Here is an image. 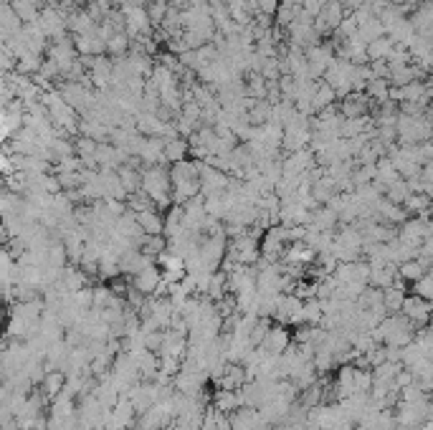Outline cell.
<instances>
[{
	"instance_id": "cell-17",
	"label": "cell",
	"mask_w": 433,
	"mask_h": 430,
	"mask_svg": "<svg viewBox=\"0 0 433 430\" xmlns=\"http://www.w3.org/2000/svg\"><path fill=\"white\" fill-rule=\"evenodd\" d=\"M428 208H431V197L423 195V193H410L403 200V211L408 215H428Z\"/></svg>"
},
{
	"instance_id": "cell-20",
	"label": "cell",
	"mask_w": 433,
	"mask_h": 430,
	"mask_svg": "<svg viewBox=\"0 0 433 430\" xmlns=\"http://www.w3.org/2000/svg\"><path fill=\"white\" fill-rule=\"evenodd\" d=\"M423 274H428L423 268V264L418 261V258H410V261H403V264H398V276H401L405 283H413L418 281Z\"/></svg>"
},
{
	"instance_id": "cell-1",
	"label": "cell",
	"mask_w": 433,
	"mask_h": 430,
	"mask_svg": "<svg viewBox=\"0 0 433 430\" xmlns=\"http://www.w3.org/2000/svg\"><path fill=\"white\" fill-rule=\"evenodd\" d=\"M140 190L145 195L150 197L155 211H167L173 205V197H170V175H167V164H152V167H145L142 170V182Z\"/></svg>"
},
{
	"instance_id": "cell-19",
	"label": "cell",
	"mask_w": 433,
	"mask_h": 430,
	"mask_svg": "<svg viewBox=\"0 0 433 430\" xmlns=\"http://www.w3.org/2000/svg\"><path fill=\"white\" fill-rule=\"evenodd\" d=\"M104 54H109V58H122V56L129 54V36L125 31L122 33H112L109 39H107V51Z\"/></svg>"
},
{
	"instance_id": "cell-30",
	"label": "cell",
	"mask_w": 433,
	"mask_h": 430,
	"mask_svg": "<svg viewBox=\"0 0 433 430\" xmlns=\"http://www.w3.org/2000/svg\"><path fill=\"white\" fill-rule=\"evenodd\" d=\"M0 385H3V383H0Z\"/></svg>"
},
{
	"instance_id": "cell-11",
	"label": "cell",
	"mask_w": 433,
	"mask_h": 430,
	"mask_svg": "<svg viewBox=\"0 0 433 430\" xmlns=\"http://www.w3.org/2000/svg\"><path fill=\"white\" fill-rule=\"evenodd\" d=\"M299 3L297 0H279V6H276V13H274V25L276 28H284L286 31V25L292 23L294 18L299 16Z\"/></svg>"
},
{
	"instance_id": "cell-5",
	"label": "cell",
	"mask_w": 433,
	"mask_h": 430,
	"mask_svg": "<svg viewBox=\"0 0 433 430\" xmlns=\"http://www.w3.org/2000/svg\"><path fill=\"white\" fill-rule=\"evenodd\" d=\"M337 111L345 119L365 117V114H370V111H372V102L363 94V92H350L347 96H342V99H339Z\"/></svg>"
},
{
	"instance_id": "cell-24",
	"label": "cell",
	"mask_w": 433,
	"mask_h": 430,
	"mask_svg": "<svg viewBox=\"0 0 433 430\" xmlns=\"http://www.w3.org/2000/svg\"><path fill=\"white\" fill-rule=\"evenodd\" d=\"M253 3H256V10H259L261 16H271V18L276 13V6H279V0H253Z\"/></svg>"
},
{
	"instance_id": "cell-18",
	"label": "cell",
	"mask_w": 433,
	"mask_h": 430,
	"mask_svg": "<svg viewBox=\"0 0 433 430\" xmlns=\"http://www.w3.org/2000/svg\"><path fill=\"white\" fill-rule=\"evenodd\" d=\"M335 92H332L330 86L324 84V81H317V89H315V96H312V111H322L327 109V107H332L335 104Z\"/></svg>"
},
{
	"instance_id": "cell-8",
	"label": "cell",
	"mask_w": 433,
	"mask_h": 430,
	"mask_svg": "<svg viewBox=\"0 0 433 430\" xmlns=\"http://www.w3.org/2000/svg\"><path fill=\"white\" fill-rule=\"evenodd\" d=\"M63 385H66V372H63V369H51V372H46L43 380H41V395L51 402L56 395L63 392Z\"/></svg>"
},
{
	"instance_id": "cell-7",
	"label": "cell",
	"mask_w": 433,
	"mask_h": 430,
	"mask_svg": "<svg viewBox=\"0 0 433 430\" xmlns=\"http://www.w3.org/2000/svg\"><path fill=\"white\" fill-rule=\"evenodd\" d=\"M43 6H46V0H10V8L21 23H36Z\"/></svg>"
},
{
	"instance_id": "cell-25",
	"label": "cell",
	"mask_w": 433,
	"mask_h": 430,
	"mask_svg": "<svg viewBox=\"0 0 433 430\" xmlns=\"http://www.w3.org/2000/svg\"><path fill=\"white\" fill-rule=\"evenodd\" d=\"M8 175H13V162L8 152H0V178H8Z\"/></svg>"
},
{
	"instance_id": "cell-12",
	"label": "cell",
	"mask_w": 433,
	"mask_h": 430,
	"mask_svg": "<svg viewBox=\"0 0 433 430\" xmlns=\"http://www.w3.org/2000/svg\"><path fill=\"white\" fill-rule=\"evenodd\" d=\"M162 155H165V162L173 164V162H180V160H188L190 155V144L185 137H175V140H167L165 142V149H162Z\"/></svg>"
},
{
	"instance_id": "cell-27",
	"label": "cell",
	"mask_w": 433,
	"mask_h": 430,
	"mask_svg": "<svg viewBox=\"0 0 433 430\" xmlns=\"http://www.w3.org/2000/svg\"><path fill=\"white\" fill-rule=\"evenodd\" d=\"M107 3H109L112 8H119V6H122V3H125V0H107Z\"/></svg>"
},
{
	"instance_id": "cell-23",
	"label": "cell",
	"mask_w": 433,
	"mask_h": 430,
	"mask_svg": "<svg viewBox=\"0 0 433 430\" xmlns=\"http://www.w3.org/2000/svg\"><path fill=\"white\" fill-rule=\"evenodd\" d=\"M410 294H413V297L425 299V301H431L433 299V276H431V271L421 276L418 281L410 283Z\"/></svg>"
},
{
	"instance_id": "cell-28",
	"label": "cell",
	"mask_w": 433,
	"mask_h": 430,
	"mask_svg": "<svg viewBox=\"0 0 433 430\" xmlns=\"http://www.w3.org/2000/svg\"><path fill=\"white\" fill-rule=\"evenodd\" d=\"M3 316H6V312H3V306H0V327H3Z\"/></svg>"
},
{
	"instance_id": "cell-26",
	"label": "cell",
	"mask_w": 433,
	"mask_h": 430,
	"mask_svg": "<svg viewBox=\"0 0 433 430\" xmlns=\"http://www.w3.org/2000/svg\"><path fill=\"white\" fill-rule=\"evenodd\" d=\"M71 3H74V8H87L92 0H71Z\"/></svg>"
},
{
	"instance_id": "cell-14",
	"label": "cell",
	"mask_w": 433,
	"mask_h": 430,
	"mask_svg": "<svg viewBox=\"0 0 433 430\" xmlns=\"http://www.w3.org/2000/svg\"><path fill=\"white\" fill-rule=\"evenodd\" d=\"M117 178H119V182H122V188H125L127 195H132V193H137V190H140L142 170H137V167H129V164H122V167L117 170Z\"/></svg>"
},
{
	"instance_id": "cell-6",
	"label": "cell",
	"mask_w": 433,
	"mask_h": 430,
	"mask_svg": "<svg viewBox=\"0 0 433 430\" xmlns=\"http://www.w3.org/2000/svg\"><path fill=\"white\" fill-rule=\"evenodd\" d=\"M134 220L145 235H162V228H165V215L155 208H147V211L134 213Z\"/></svg>"
},
{
	"instance_id": "cell-9",
	"label": "cell",
	"mask_w": 433,
	"mask_h": 430,
	"mask_svg": "<svg viewBox=\"0 0 433 430\" xmlns=\"http://www.w3.org/2000/svg\"><path fill=\"white\" fill-rule=\"evenodd\" d=\"M418 78H425V74L413 63H405V66H395V69L388 71V84L390 86H405L410 81H418Z\"/></svg>"
},
{
	"instance_id": "cell-3",
	"label": "cell",
	"mask_w": 433,
	"mask_h": 430,
	"mask_svg": "<svg viewBox=\"0 0 433 430\" xmlns=\"http://www.w3.org/2000/svg\"><path fill=\"white\" fill-rule=\"evenodd\" d=\"M160 281H162V271L158 268V264H150L147 268H142L134 276H129V286L134 291H140L142 297H152L158 291Z\"/></svg>"
},
{
	"instance_id": "cell-2",
	"label": "cell",
	"mask_w": 433,
	"mask_h": 430,
	"mask_svg": "<svg viewBox=\"0 0 433 430\" xmlns=\"http://www.w3.org/2000/svg\"><path fill=\"white\" fill-rule=\"evenodd\" d=\"M398 314H403L416 329L425 327V324H428V316H431V301H425V299L421 297H413V294H405Z\"/></svg>"
},
{
	"instance_id": "cell-10",
	"label": "cell",
	"mask_w": 433,
	"mask_h": 430,
	"mask_svg": "<svg viewBox=\"0 0 433 430\" xmlns=\"http://www.w3.org/2000/svg\"><path fill=\"white\" fill-rule=\"evenodd\" d=\"M211 407H215L223 415H231L233 410L241 407V395H238V390H223V387H218V392L211 400Z\"/></svg>"
},
{
	"instance_id": "cell-29",
	"label": "cell",
	"mask_w": 433,
	"mask_h": 430,
	"mask_svg": "<svg viewBox=\"0 0 433 430\" xmlns=\"http://www.w3.org/2000/svg\"><path fill=\"white\" fill-rule=\"evenodd\" d=\"M0 3H10V0H0Z\"/></svg>"
},
{
	"instance_id": "cell-4",
	"label": "cell",
	"mask_w": 433,
	"mask_h": 430,
	"mask_svg": "<svg viewBox=\"0 0 433 430\" xmlns=\"http://www.w3.org/2000/svg\"><path fill=\"white\" fill-rule=\"evenodd\" d=\"M292 344V329L284 327V324H271L266 332V336H264V342L259 344L261 350L266 354H282L286 347Z\"/></svg>"
},
{
	"instance_id": "cell-15",
	"label": "cell",
	"mask_w": 433,
	"mask_h": 430,
	"mask_svg": "<svg viewBox=\"0 0 433 430\" xmlns=\"http://www.w3.org/2000/svg\"><path fill=\"white\" fill-rule=\"evenodd\" d=\"M386 36V28H383V23H380L378 18H370L368 23H363V25H357V36L355 39L360 41V43H372V41H378V39H383Z\"/></svg>"
},
{
	"instance_id": "cell-16",
	"label": "cell",
	"mask_w": 433,
	"mask_h": 430,
	"mask_svg": "<svg viewBox=\"0 0 433 430\" xmlns=\"http://www.w3.org/2000/svg\"><path fill=\"white\" fill-rule=\"evenodd\" d=\"M393 48H395V43L388 39V36H383V39L368 43V46H365V54H368V63H370V61H386Z\"/></svg>"
},
{
	"instance_id": "cell-22",
	"label": "cell",
	"mask_w": 433,
	"mask_h": 430,
	"mask_svg": "<svg viewBox=\"0 0 433 430\" xmlns=\"http://www.w3.org/2000/svg\"><path fill=\"white\" fill-rule=\"evenodd\" d=\"M405 294H408V291L395 289V286L383 289V309H386L388 314H398L401 312V304H403V299H405Z\"/></svg>"
},
{
	"instance_id": "cell-13",
	"label": "cell",
	"mask_w": 433,
	"mask_h": 430,
	"mask_svg": "<svg viewBox=\"0 0 433 430\" xmlns=\"http://www.w3.org/2000/svg\"><path fill=\"white\" fill-rule=\"evenodd\" d=\"M205 297L211 299L213 304L229 297V279H226V274H223V271H213V274H211V281H208Z\"/></svg>"
},
{
	"instance_id": "cell-21",
	"label": "cell",
	"mask_w": 433,
	"mask_h": 430,
	"mask_svg": "<svg viewBox=\"0 0 433 430\" xmlns=\"http://www.w3.org/2000/svg\"><path fill=\"white\" fill-rule=\"evenodd\" d=\"M165 250H167L165 235H145V241H142V246H140V253L150 256L152 261H155L160 253H165Z\"/></svg>"
}]
</instances>
